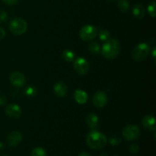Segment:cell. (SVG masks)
<instances>
[{"label": "cell", "mask_w": 156, "mask_h": 156, "mask_svg": "<svg viewBox=\"0 0 156 156\" xmlns=\"http://www.w3.org/2000/svg\"><path fill=\"white\" fill-rule=\"evenodd\" d=\"M140 134H141V131L136 125H127L122 130L123 137L127 141H133V140H137L140 137Z\"/></svg>", "instance_id": "cell-5"}, {"label": "cell", "mask_w": 156, "mask_h": 156, "mask_svg": "<svg viewBox=\"0 0 156 156\" xmlns=\"http://www.w3.org/2000/svg\"><path fill=\"white\" fill-rule=\"evenodd\" d=\"M133 14L134 17L138 19H142L146 15V9L145 7L140 3H137L133 8Z\"/></svg>", "instance_id": "cell-16"}, {"label": "cell", "mask_w": 156, "mask_h": 156, "mask_svg": "<svg viewBox=\"0 0 156 156\" xmlns=\"http://www.w3.org/2000/svg\"><path fill=\"white\" fill-rule=\"evenodd\" d=\"M152 55H153V59L155 60V47H153V50H152Z\"/></svg>", "instance_id": "cell-31"}, {"label": "cell", "mask_w": 156, "mask_h": 156, "mask_svg": "<svg viewBox=\"0 0 156 156\" xmlns=\"http://www.w3.org/2000/svg\"><path fill=\"white\" fill-rule=\"evenodd\" d=\"M108 1H110V2H112V1H114V0H108Z\"/></svg>", "instance_id": "cell-33"}, {"label": "cell", "mask_w": 156, "mask_h": 156, "mask_svg": "<svg viewBox=\"0 0 156 156\" xmlns=\"http://www.w3.org/2000/svg\"><path fill=\"white\" fill-rule=\"evenodd\" d=\"M116 156H117V155H116Z\"/></svg>", "instance_id": "cell-34"}, {"label": "cell", "mask_w": 156, "mask_h": 156, "mask_svg": "<svg viewBox=\"0 0 156 156\" xmlns=\"http://www.w3.org/2000/svg\"><path fill=\"white\" fill-rule=\"evenodd\" d=\"M8 15L5 11H0V23H3L7 21Z\"/></svg>", "instance_id": "cell-25"}, {"label": "cell", "mask_w": 156, "mask_h": 156, "mask_svg": "<svg viewBox=\"0 0 156 156\" xmlns=\"http://www.w3.org/2000/svg\"><path fill=\"white\" fill-rule=\"evenodd\" d=\"M148 12H149V15H151V17L152 18H155L156 12H155V2H152L148 6Z\"/></svg>", "instance_id": "cell-23"}, {"label": "cell", "mask_w": 156, "mask_h": 156, "mask_svg": "<svg viewBox=\"0 0 156 156\" xmlns=\"http://www.w3.org/2000/svg\"><path fill=\"white\" fill-rule=\"evenodd\" d=\"M53 91L59 98H65L69 92V88L65 83L58 82L53 85Z\"/></svg>", "instance_id": "cell-12"}, {"label": "cell", "mask_w": 156, "mask_h": 156, "mask_svg": "<svg viewBox=\"0 0 156 156\" xmlns=\"http://www.w3.org/2000/svg\"><path fill=\"white\" fill-rule=\"evenodd\" d=\"M98 30L93 25H85L82 27L79 32V37L84 41H91L98 35Z\"/></svg>", "instance_id": "cell-6"}, {"label": "cell", "mask_w": 156, "mask_h": 156, "mask_svg": "<svg viewBox=\"0 0 156 156\" xmlns=\"http://www.w3.org/2000/svg\"><path fill=\"white\" fill-rule=\"evenodd\" d=\"M100 156H108V155H107L106 153H102V154H101Z\"/></svg>", "instance_id": "cell-32"}, {"label": "cell", "mask_w": 156, "mask_h": 156, "mask_svg": "<svg viewBox=\"0 0 156 156\" xmlns=\"http://www.w3.org/2000/svg\"><path fill=\"white\" fill-rule=\"evenodd\" d=\"M22 140V135L19 131H12L8 135L7 142L8 144L12 147H15L18 146L21 143Z\"/></svg>", "instance_id": "cell-10"}, {"label": "cell", "mask_w": 156, "mask_h": 156, "mask_svg": "<svg viewBox=\"0 0 156 156\" xmlns=\"http://www.w3.org/2000/svg\"><path fill=\"white\" fill-rule=\"evenodd\" d=\"M9 27L10 31L13 34L20 36V35L24 34L27 31V24L22 18H15L10 21Z\"/></svg>", "instance_id": "cell-4"}, {"label": "cell", "mask_w": 156, "mask_h": 156, "mask_svg": "<svg viewBox=\"0 0 156 156\" xmlns=\"http://www.w3.org/2000/svg\"><path fill=\"white\" fill-rule=\"evenodd\" d=\"M86 123L88 127L91 130H95L98 129L99 125V119L98 117L94 113H90L86 116Z\"/></svg>", "instance_id": "cell-13"}, {"label": "cell", "mask_w": 156, "mask_h": 156, "mask_svg": "<svg viewBox=\"0 0 156 156\" xmlns=\"http://www.w3.org/2000/svg\"><path fill=\"white\" fill-rule=\"evenodd\" d=\"M75 101L79 105H85L88 101V94L85 91L81 89L76 90L74 92Z\"/></svg>", "instance_id": "cell-15"}, {"label": "cell", "mask_w": 156, "mask_h": 156, "mask_svg": "<svg viewBox=\"0 0 156 156\" xmlns=\"http://www.w3.org/2000/svg\"><path fill=\"white\" fill-rule=\"evenodd\" d=\"M79 156H91L90 154H88V152H82L79 155Z\"/></svg>", "instance_id": "cell-30"}, {"label": "cell", "mask_w": 156, "mask_h": 156, "mask_svg": "<svg viewBox=\"0 0 156 156\" xmlns=\"http://www.w3.org/2000/svg\"><path fill=\"white\" fill-rule=\"evenodd\" d=\"M30 156H47V152L43 148L36 147L31 151Z\"/></svg>", "instance_id": "cell-21"}, {"label": "cell", "mask_w": 156, "mask_h": 156, "mask_svg": "<svg viewBox=\"0 0 156 156\" xmlns=\"http://www.w3.org/2000/svg\"><path fill=\"white\" fill-rule=\"evenodd\" d=\"M98 35L99 39L104 42H106L111 39V33L108 30H101L99 33H98Z\"/></svg>", "instance_id": "cell-19"}, {"label": "cell", "mask_w": 156, "mask_h": 156, "mask_svg": "<svg viewBox=\"0 0 156 156\" xmlns=\"http://www.w3.org/2000/svg\"><path fill=\"white\" fill-rule=\"evenodd\" d=\"M75 71L80 75H85L89 70V63L83 57H78L73 61Z\"/></svg>", "instance_id": "cell-7"}, {"label": "cell", "mask_w": 156, "mask_h": 156, "mask_svg": "<svg viewBox=\"0 0 156 156\" xmlns=\"http://www.w3.org/2000/svg\"><path fill=\"white\" fill-rule=\"evenodd\" d=\"M6 115L12 118H18L21 114V109L18 105L15 104H10L7 105L5 109Z\"/></svg>", "instance_id": "cell-11"}, {"label": "cell", "mask_w": 156, "mask_h": 156, "mask_svg": "<svg viewBox=\"0 0 156 156\" xmlns=\"http://www.w3.org/2000/svg\"><path fill=\"white\" fill-rule=\"evenodd\" d=\"M101 47L100 44L95 41H91L88 45V50L93 55L99 54L101 53Z\"/></svg>", "instance_id": "cell-18"}, {"label": "cell", "mask_w": 156, "mask_h": 156, "mask_svg": "<svg viewBox=\"0 0 156 156\" xmlns=\"http://www.w3.org/2000/svg\"><path fill=\"white\" fill-rule=\"evenodd\" d=\"M86 143L91 149L99 150L105 147L108 143V140L105 134L95 129L91 130L87 135Z\"/></svg>", "instance_id": "cell-1"}, {"label": "cell", "mask_w": 156, "mask_h": 156, "mask_svg": "<svg viewBox=\"0 0 156 156\" xmlns=\"http://www.w3.org/2000/svg\"><path fill=\"white\" fill-rule=\"evenodd\" d=\"M139 150H140V147L136 143H133V144L129 146V151L133 152V153H136V152H139Z\"/></svg>", "instance_id": "cell-26"}, {"label": "cell", "mask_w": 156, "mask_h": 156, "mask_svg": "<svg viewBox=\"0 0 156 156\" xmlns=\"http://www.w3.org/2000/svg\"><path fill=\"white\" fill-rule=\"evenodd\" d=\"M5 36V30L2 27H0V40L3 39Z\"/></svg>", "instance_id": "cell-28"}, {"label": "cell", "mask_w": 156, "mask_h": 156, "mask_svg": "<svg viewBox=\"0 0 156 156\" xmlns=\"http://www.w3.org/2000/svg\"><path fill=\"white\" fill-rule=\"evenodd\" d=\"M6 102V98L2 95H0V105H5Z\"/></svg>", "instance_id": "cell-29"}, {"label": "cell", "mask_w": 156, "mask_h": 156, "mask_svg": "<svg viewBox=\"0 0 156 156\" xmlns=\"http://www.w3.org/2000/svg\"><path fill=\"white\" fill-rule=\"evenodd\" d=\"M151 53V47L146 43H140L131 51V57L137 62L145 60Z\"/></svg>", "instance_id": "cell-3"}, {"label": "cell", "mask_w": 156, "mask_h": 156, "mask_svg": "<svg viewBox=\"0 0 156 156\" xmlns=\"http://www.w3.org/2000/svg\"><path fill=\"white\" fill-rule=\"evenodd\" d=\"M2 2L8 5H14L17 4L18 0H2Z\"/></svg>", "instance_id": "cell-27"}, {"label": "cell", "mask_w": 156, "mask_h": 156, "mask_svg": "<svg viewBox=\"0 0 156 156\" xmlns=\"http://www.w3.org/2000/svg\"><path fill=\"white\" fill-rule=\"evenodd\" d=\"M120 51V45L116 39H110L105 42L101 52L104 58L107 59H114L118 56Z\"/></svg>", "instance_id": "cell-2"}, {"label": "cell", "mask_w": 156, "mask_h": 156, "mask_svg": "<svg viewBox=\"0 0 156 156\" xmlns=\"http://www.w3.org/2000/svg\"><path fill=\"white\" fill-rule=\"evenodd\" d=\"M93 105L98 108H102L108 103V96L106 93L102 91L95 92L92 98Z\"/></svg>", "instance_id": "cell-8"}, {"label": "cell", "mask_w": 156, "mask_h": 156, "mask_svg": "<svg viewBox=\"0 0 156 156\" xmlns=\"http://www.w3.org/2000/svg\"><path fill=\"white\" fill-rule=\"evenodd\" d=\"M37 88L34 86H28L24 90V93L28 97H34L37 94Z\"/></svg>", "instance_id": "cell-22"}, {"label": "cell", "mask_w": 156, "mask_h": 156, "mask_svg": "<svg viewBox=\"0 0 156 156\" xmlns=\"http://www.w3.org/2000/svg\"><path fill=\"white\" fill-rule=\"evenodd\" d=\"M118 8L121 12H126L129 9V2L128 0H119Z\"/></svg>", "instance_id": "cell-20"}, {"label": "cell", "mask_w": 156, "mask_h": 156, "mask_svg": "<svg viewBox=\"0 0 156 156\" xmlns=\"http://www.w3.org/2000/svg\"><path fill=\"white\" fill-rule=\"evenodd\" d=\"M143 127L149 131H155L156 129L155 119L152 115H146L142 120Z\"/></svg>", "instance_id": "cell-14"}, {"label": "cell", "mask_w": 156, "mask_h": 156, "mask_svg": "<svg viewBox=\"0 0 156 156\" xmlns=\"http://www.w3.org/2000/svg\"><path fill=\"white\" fill-rule=\"evenodd\" d=\"M10 82L13 86L17 88H21L25 84L26 79L25 76L20 72H13L10 75Z\"/></svg>", "instance_id": "cell-9"}, {"label": "cell", "mask_w": 156, "mask_h": 156, "mask_svg": "<svg viewBox=\"0 0 156 156\" xmlns=\"http://www.w3.org/2000/svg\"><path fill=\"white\" fill-rule=\"evenodd\" d=\"M109 142L112 146H117L119 143H121V140L117 135H113L109 138Z\"/></svg>", "instance_id": "cell-24"}, {"label": "cell", "mask_w": 156, "mask_h": 156, "mask_svg": "<svg viewBox=\"0 0 156 156\" xmlns=\"http://www.w3.org/2000/svg\"><path fill=\"white\" fill-rule=\"evenodd\" d=\"M62 57L66 62H72L76 59V55L74 52L70 50H65L62 53Z\"/></svg>", "instance_id": "cell-17"}]
</instances>
